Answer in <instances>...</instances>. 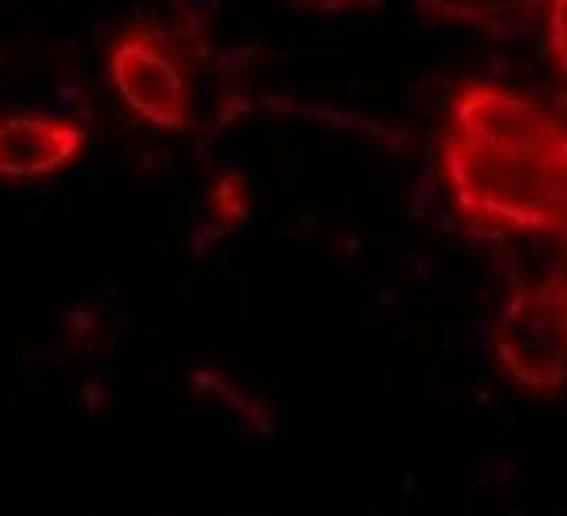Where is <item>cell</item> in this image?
Wrapping results in <instances>:
<instances>
[{
    "mask_svg": "<svg viewBox=\"0 0 567 516\" xmlns=\"http://www.w3.org/2000/svg\"><path fill=\"white\" fill-rule=\"evenodd\" d=\"M354 3H372V0H336V9L338 7H354Z\"/></svg>",
    "mask_w": 567,
    "mask_h": 516,
    "instance_id": "cell-5",
    "label": "cell"
},
{
    "mask_svg": "<svg viewBox=\"0 0 567 516\" xmlns=\"http://www.w3.org/2000/svg\"><path fill=\"white\" fill-rule=\"evenodd\" d=\"M83 134L78 125L43 120V116H12L0 123V176L34 179L52 174L78 156Z\"/></svg>",
    "mask_w": 567,
    "mask_h": 516,
    "instance_id": "cell-3",
    "label": "cell"
},
{
    "mask_svg": "<svg viewBox=\"0 0 567 516\" xmlns=\"http://www.w3.org/2000/svg\"><path fill=\"white\" fill-rule=\"evenodd\" d=\"M511 361L534 386H567V281L525 298L511 321Z\"/></svg>",
    "mask_w": 567,
    "mask_h": 516,
    "instance_id": "cell-1",
    "label": "cell"
},
{
    "mask_svg": "<svg viewBox=\"0 0 567 516\" xmlns=\"http://www.w3.org/2000/svg\"><path fill=\"white\" fill-rule=\"evenodd\" d=\"M111 74L116 89L134 105L154 116L159 111L162 123H171L182 105V80L174 63L156 38L151 34H128L123 43H116L111 54Z\"/></svg>",
    "mask_w": 567,
    "mask_h": 516,
    "instance_id": "cell-2",
    "label": "cell"
},
{
    "mask_svg": "<svg viewBox=\"0 0 567 516\" xmlns=\"http://www.w3.org/2000/svg\"><path fill=\"white\" fill-rule=\"evenodd\" d=\"M545 27H548V45L556 69L567 80V0H548Z\"/></svg>",
    "mask_w": 567,
    "mask_h": 516,
    "instance_id": "cell-4",
    "label": "cell"
}]
</instances>
